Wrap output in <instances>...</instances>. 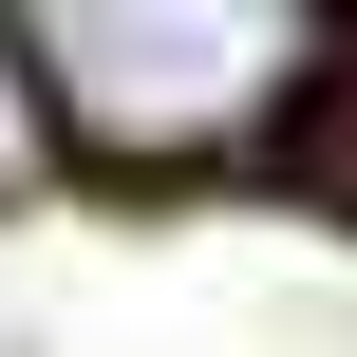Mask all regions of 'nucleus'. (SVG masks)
<instances>
[{"label":"nucleus","instance_id":"obj_1","mask_svg":"<svg viewBox=\"0 0 357 357\" xmlns=\"http://www.w3.org/2000/svg\"><path fill=\"white\" fill-rule=\"evenodd\" d=\"M19 56L75 151H226L320 94V38L282 0H56V19H19Z\"/></svg>","mask_w":357,"mask_h":357},{"label":"nucleus","instance_id":"obj_2","mask_svg":"<svg viewBox=\"0 0 357 357\" xmlns=\"http://www.w3.org/2000/svg\"><path fill=\"white\" fill-rule=\"evenodd\" d=\"M38 151H56V94H38V56L0 38V188H38Z\"/></svg>","mask_w":357,"mask_h":357}]
</instances>
